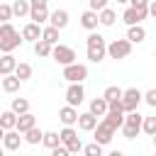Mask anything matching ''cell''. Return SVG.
Returning <instances> with one entry per match:
<instances>
[{"label": "cell", "instance_id": "obj_1", "mask_svg": "<svg viewBox=\"0 0 156 156\" xmlns=\"http://www.w3.org/2000/svg\"><path fill=\"white\" fill-rule=\"evenodd\" d=\"M85 56H88L90 63H100L107 56V44H105L102 34H98V32L88 34V39H85Z\"/></svg>", "mask_w": 156, "mask_h": 156}, {"label": "cell", "instance_id": "obj_2", "mask_svg": "<svg viewBox=\"0 0 156 156\" xmlns=\"http://www.w3.org/2000/svg\"><path fill=\"white\" fill-rule=\"evenodd\" d=\"M22 32H17L10 22H2L0 24V51L2 54H12L20 44H22Z\"/></svg>", "mask_w": 156, "mask_h": 156}, {"label": "cell", "instance_id": "obj_3", "mask_svg": "<svg viewBox=\"0 0 156 156\" xmlns=\"http://www.w3.org/2000/svg\"><path fill=\"white\" fill-rule=\"evenodd\" d=\"M129 54H132V41H129L127 37H124V39H115V41L107 44V56L115 58V61H117V58H127Z\"/></svg>", "mask_w": 156, "mask_h": 156}, {"label": "cell", "instance_id": "obj_4", "mask_svg": "<svg viewBox=\"0 0 156 156\" xmlns=\"http://www.w3.org/2000/svg\"><path fill=\"white\" fill-rule=\"evenodd\" d=\"M63 78L68 80V83H83L85 78H88V66L85 63H68V66H63Z\"/></svg>", "mask_w": 156, "mask_h": 156}, {"label": "cell", "instance_id": "obj_5", "mask_svg": "<svg viewBox=\"0 0 156 156\" xmlns=\"http://www.w3.org/2000/svg\"><path fill=\"white\" fill-rule=\"evenodd\" d=\"M141 100H144V93L139 88H127L122 93V107H124V112H134Z\"/></svg>", "mask_w": 156, "mask_h": 156}, {"label": "cell", "instance_id": "obj_6", "mask_svg": "<svg viewBox=\"0 0 156 156\" xmlns=\"http://www.w3.org/2000/svg\"><path fill=\"white\" fill-rule=\"evenodd\" d=\"M51 58L56 63H61V66H68V63H76V51L71 46H66V44H56L54 51H51Z\"/></svg>", "mask_w": 156, "mask_h": 156}, {"label": "cell", "instance_id": "obj_7", "mask_svg": "<svg viewBox=\"0 0 156 156\" xmlns=\"http://www.w3.org/2000/svg\"><path fill=\"white\" fill-rule=\"evenodd\" d=\"M115 132H117V129H115V127H112L107 119H100V122H98V127L93 129V134H95V141H98V144H102V146L112 141Z\"/></svg>", "mask_w": 156, "mask_h": 156}, {"label": "cell", "instance_id": "obj_8", "mask_svg": "<svg viewBox=\"0 0 156 156\" xmlns=\"http://www.w3.org/2000/svg\"><path fill=\"white\" fill-rule=\"evenodd\" d=\"M83 100H85V88H83V83H68V88H66V105L78 107Z\"/></svg>", "mask_w": 156, "mask_h": 156}, {"label": "cell", "instance_id": "obj_9", "mask_svg": "<svg viewBox=\"0 0 156 156\" xmlns=\"http://www.w3.org/2000/svg\"><path fill=\"white\" fill-rule=\"evenodd\" d=\"M78 107H73V105H63L61 110H58V119H61V124L63 127H73V124H78Z\"/></svg>", "mask_w": 156, "mask_h": 156}, {"label": "cell", "instance_id": "obj_10", "mask_svg": "<svg viewBox=\"0 0 156 156\" xmlns=\"http://www.w3.org/2000/svg\"><path fill=\"white\" fill-rule=\"evenodd\" d=\"M41 29H44L41 24H37V22H29V24H24V27H22V39L34 44V41H39V39H41Z\"/></svg>", "mask_w": 156, "mask_h": 156}, {"label": "cell", "instance_id": "obj_11", "mask_svg": "<svg viewBox=\"0 0 156 156\" xmlns=\"http://www.w3.org/2000/svg\"><path fill=\"white\" fill-rule=\"evenodd\" d=\"M98 24H100V17H98V12H95V10H85V12L80 15V27H83V29L95 32V29H98Z\"/></svg>", "mask_w": 156, "mask_h": 156}, {"label": "cell", "instance_id": "obj_12", "mask_svg": "<svg viewBox=\"0 0 156 156\" xmlns=\"http://www.w3.org/2000/svg\"><path fill=\"white\" fill-rule=\"evenodd\" d=\"M98 122H100V119H98L93 112H80V115H78V129H80V132H93V129L98 127Z\"/></svg>", "mask_w": 156, "mask_h": 156}, {"label": "cell", "instance_id": "obj_13", "mask_svg": "<svg viewBox=\"0 0 156 156\" xmlns=\"http://www.w3.org/2000/svg\"><path fill=\"white\" fill-rule=\"evenodd\" d=\"M22 141H24V136H20V132H17V129H10V132H5V139H2V146H5L7 151H17Z\"/></svg>", "mask_w": 156, "mask_h": 156}, {"label": "cell", "instance_id": "obj_14", "mask_svg": "<svg viewBox=\"0 0 156 156\" xmlns=\"http://www.w3.org/2000/svg\"><path fill=\"white\" fill-rule=\"evenodd\" d=\"M32 127H37V117H34L32 112H24V115L17 117V127H15V129H17L20 134H24V132L32 129Z\"/></svg>", "mask_w": 156, "mask_h": 156}, {"label": "cell", "instance_id": "obj_15", "mask_svg": "<svg viewBox=\"0 0 156 156\" xmlns=\"http://www.w3.org/2000/svg\"><path fill=\"white\" fill-rule=\"evenodd\" d=\"M15 68H17V58L12 54H2L0 56V76H10V73H15Z\"/></svg>", "mask_w": 156, "mask_h": 156}, {"label": "cell", "instance_id": "obj_16", "mask_svg": "<svg viewBox=\"0 0 156 156\" xmlns=\"http://www.w3.org/2000/svg\"><path fill=\"white\" fill-rule=\"evenodd\" d=\"M49 24L56 27V29H63V27L68 24V12H66V10H54V12L49 15Z\"/></svg>", "mask_w": 156, "mask_h": 156}, {"label": "cell", "instance_id": "obj_17", "mask_svg": "<svg viewBox=\"0 0 156 156\" xmlns=\"http://www.w3.org/2000/svg\"><path fill=\"white\" fill-rule=\"evenodd\" d=\"M107 110H110V105H107L105 98H93V100H90V110H88V112H93L95 117H105Z\"/></svg>", "mask_w": 156, "mask_h": 156}, {"label": "cell", "instance_id": "obj_18", "mask_svg": "<svg viewBox=\"0 0 156 156\" xmlns=\"http://www.w3.org/2000/svg\"><path fill=\"white\" fill-rule=\"evenodd\" d=\"M17 112H12V110H2V115H0V127L5 129V132H10V129H15L17 127Z\"/></svg>", "mask_w": 156, "mask_h": 156}, {"label": "cell", "instance_id": "obj_19", "mask_svg": "<svg viewBox=\"0 0 156 156\" xmlns=\"http://www.w3.org/2000/svg\"><path fill=\"white\" fill-rule=\"evenodd\" d=\"M127 39H129L132 44H141V41L146 39V29H144L141 24H132V27L127 29Z\"/></svg>", "mask_w": 156, "mask_h": 156}, {"label": "cell", "instance_id": "obj_20", "mask_svg": "<svg viewBox=\"0 0 156 156\" xmlns=\"http://www.w3.org/2000/svg\"><path fill=\"white\" fill-rule=\"evenodd\" d=\"M122 22H124L127 27H132V24H141L144 20H141V15H139V10H134V7L129 5V7H127V10L122 12Z\"/></svg>", "mask_w": 156, "mask_h": 156}, {"label": "cell", "instance_id": "obj_21", "mask_svg": "<svg viewBox=\"0 0 156 156\" xmlns=\"http://www.w3.org/2000/svg\"><path fill=\"white\" fill-rule=\"evenodd\" d=\"M20 85H22V80H20L15 73L2 76V90H5V93H10V95H12V93H17V90H20Z\"/></svg>", "mask_w": 156, "mask_h": 156}, {"label": "cell", "instance_id": "obj_22", "mask_svg": "<svg viewBox=\"0 0 156 156\" xmlns=\"http://www.w3.org/2000/svg\"><path fill=\"white\" fill-rule=\"evenodd\" d=\"M49 7H32L29 10V20L32 22H37V24H44V22H49Z\"/></svg>", "mask_w": 156, "mask_h": 156}, {"label": "cell", "instance_id": "obj_23", "mask_svg": "<svg viewBox=\"0 0 156 156\" xmlns=\"http://www.w3.org/2000/svg\"><path fill=\"white\" fill-rule=\"evenodd\" d=\"M102 119H107L115 129H122V124H124V112H122V110H107V115H105Z\"/></svg>", "mask_w": 156, "mask_h": 156}, {"label": "cell", "instance_id": "obj_24", "mask_svg": "<svg viewBox=\"0 0 156 156\" xmlns=\"http://www.w3.org/2000/svg\"><path fill=\"white\" fill-rule=\"evenodd\" d=\"M22 136H24V141H27V144L37 146V144H41V139H44V132H41L39 127H32V129H27Z\"/></svg>", "mask_w": 156, "mask_h": 156}, {"label": "cell", "instance_id": "obj_25", "mask_svg": "<svg viewBox=\"0 0 156 156\" xmlns=\"http://www.w3.org/2000/svg\"><path fill=\"white\" fill-rule=\"evenodd\" d=\"M29 10H32V5H29V0H15L12 2V12H15V17H27L29 15Z\"/></svg>", "mask_w": 156, "mask_h": 156}, {"label": "cell", "instance_id": "obj_26", "mask_svg": "<svg viewBox=\"0 0 156 156\" xmlns=\"http://www.w3.org/2000/svg\"><path fill=\"white\" fill-rule=\"evenodd\" d=\"M58 32H61V29H56V27L46 24V27L41 29V39H44V41H49L51 46H56V44H58Z\"/></svg>", "mask_w": 156, "mask_h": 156}, {"label": "cell", "instance_id": "obj_27", "mask_svg": "<svg viewBox=\"0 0 156 156\" xmlns=\"http://www.w3.org/2000/svg\"><path fill=\"white\" fill-rule=\"evenodd\" d=\"M98 17H100V24H102V27H112V24H115V20H117V15H115V10H112V7L100 10V12H98Z\"/></svg>", "mask_w": 156, "mask_h": 156}, {"label": "cell", "instance_id": "obj_28", "mask_svg": "<svg viewBox=\"0 0 156 156\" xmlns=\"http://www.w3.org/2000/svg\"><path fill=\"white\" fill-rule=\"evenodd\" d=\"M141 122H144V117L139 115V110H134V112H124V124H127V127L141 129Z\"/></svg>", "mask_w": 156, "mask_h": 156}, {"label": "cell", "instance_id": "obj_29", "mask_svg": "<svg viewBox=\"0 0 156 156\" xmlns=\"http://www.w3.org/2000/svg\"><path fill=\"white\" fill-rule=\"evenodd\" d=\"M51 51H54V46H51L49 41H44V39H39V41H34V54H37V56H41V58H46V56H51Z\"/></svg>", "mask_w": 156, "mask_h": 156}, {"label": "cell", "instance_id": "obj_30", "mask_svg": "<svg viewBox=\"0 0 156 156\" xmlns=\"http://www.w3.org/2000/svg\"><path fill=\"white\" fill-rule=\"evenodd\" d=\"M10 110L17 112V115H24V112H29V100H27V98H12Z\"/></svg>", "mask_w": 156, "mask_h": 156}, {"label": "cell", "instance_id": "obj_31", "mask_svg": "<svg viewBox=\"0 0 156 156\" xmlns=\"http://www.w3.org/2000/svg\"><path fill=\"white\" fill-rule=\"evenodd\" d=\"M41 144H44L46 149H56V146H61V136H58V132H44Z\"/></svg>", "mask_w": 156, "mask_h": 156}, {"label": "cell", "instance_id": "obj_32", "mask_svg": "<svg viewBox=\"0 0 156 156\" xmlns=\"http://www.w3.org/2000/svg\"><path fill=\"white\" fill-rule=\"evenodd\" d=\"M15 76H17L22 83H24V80H29V78H32V66H29V63H24V61H20V63H17V68H15Z\"/></svg>", "mask_w": 156, "mask_h": 156}, {"label": "cell", "instance_id": "obj_33", "mask_svg": "<svg viewBox=\"0 0 156 156\" xmlns=\"http://www.w3.org/2000/svg\"><path fill=\"white\" fill-rule=\"evenodd\" d=\"M122 88H117V85H107L105 88V93H102V98L107 100V102H112V100H122Z\"/></svg>", "mask_w": 156, "mask_h": 156}, {"label": "cell", "instance_id": "obj_34", "mask_svg": "<svg viewBox=\"0 0 156 156\" xmlns=\"http://www.w3.org/2000/svg\"><path fill=\"white\" fill-rule=\"evenodd\" d=\"M58 136H61V144H68V141L78 139V132H76L73 127H63V129L58 132Z\"/></svg>", "mask_w": 156, "mask_h": 156}, {"label": "cell", "instance_id": "obj_35", "mask_svg": "<svg viewBox=\"0 0 156 156\" xmlns=\"http://www.w3.org/2000/svg\"><path fill=\"white\" fill-rule=\"evenodd\" d=\"M83 156H102V144H98V141L85 144L83 146Z\"/></svg>", "mask_w": 156, "mask_h": 156}, {"label": "cell", "instance_id": "obj_36", "mask_svg": "<svg viewBox=\"0 0 156 156\" xmlns=\"http://www.w3.org/2000/svg\"><path fill=\"white\" fill-rule=\"evenodd\" d=\"M141 132H146L149 136H154V134H156V117H144V122H141Z\"/></svg>", "mask_w": 156, "mask_h": 156}, {"label": "cell", "instance_id": "obj_37", "mask_svg": "<svg viewBox=\"0 0 156 156\" xmlns=\"http://www.w3.org/2000/svg\"><path fill=\"white\" fill-rule=\"evenodd\" d=\"M15 17V12H12V5H7V2H0V24L2 22H10Z\"/></svg>", "mask_w": 156, "mask_h": 156}, {"label": "cell", "instance_id": "obj_38", "mask_svg": "<svg viewBox=\"0 0 156 156\" xmlns=\"http://www.w3.org/2000/svg\"><path fill=\"white\" fill-rule=\"evenodd\" d=\"M68 151H71V156H76V154H80L83 151V144H80V139H73V141H68V144H63Z\"/></svg>", "mask_w": 156, "mask_h": 156}, {"label": "cell", "instance_id": "obj_39", "mask_svg": "<svg viewBox=\"0 0 156 156\" xmlns=\"http://www.w3.org/2000/svg\"><path fill=\"white\" fill-rule=\"evenodd\" d=\"M144 102H146L149 107H156V88H151V90L144 93Z\"/></svg>", "mask_w": 156, "mask_h": 156}, {"label": "cell", "instance_id": "obj_40", "mask_svg": "<svg viewBox=\"0 0 156 156\" xmlns=\"http://www.w3.org/2000/svg\"><path fill=\"white\" fill-rule=\"evenodd\" d=\"M88 10H95V12H100V10H105L107 7V0H88Z\"/></svg>", "mask_w": 156, "mask_h": 156}, {"label": "cell", "instance_id": "obj_41", "mask_svg": "<svg viewBox=\"0 0 156 156\" xmlns=\"http://www.w3.org/2000/svg\"><path fill=\"white\" fill-rule=\"evenodd\" d=\"M149 2H151V0H129V5H132L134 10H149Z\"/></svg>", "mask_w": 156, "mask_h": 156}, {"label": "cell", "instance_id": "obj_42", "mask_svg": "<svg viewBox=\"0 0 156 156\" xmlns=\"http://www.w3.org/2000/svg\"><path fill=\"white\" fill-rule=\"evenodd\" d=\"M51 156H71V151L61 144V146H56V149H51Z\"/></svg>", "mask_w": 156, "mask_h": 156}, {"label": "cell", "instance_id": "obj_43", "mask_svg": "<svg viewBox=\"0 0 156 156\" xmlns=\"http://www.w3.org/2000/svg\"><path fill=\"white\" fill-rule=\"evenodd\" d=\"M32 7H49V0H29Z\"/></svg>", "mask_w": 156, "mask_h": 156}, {"label": "cell", "instance_id": "obj_44", "mask_svg": "<svg viewBox=\"0 0 156 156\" xmlns=\"http://www.w3.org/2000/svg\"><path fill=\"white\" fill-rule=\"evenodd\" d=\"M149 17H154V20H156V0H151V2H149Z\"/></svg>", "mask_w": 156, "mask_h": 156}, {"label": "cell", "instance_id": "obj_45", "mask_svg": "<svg viewBox=\"0 0 156 156\" xmlns=\"http://www.w3.org/2000/svg\"><path fill=\"white\" fill-rule=\"evenodd\" d=\"M107 156H124V154H122V151H119V149H115V151H110V154H107Z\"/></svg>", "mask_w": 156, "mask_h": 156}, {"label": "cell", "instance_id": "obj_46", "mask_svg": "<svg viewBox=\"0 0 156 156\" xmlns=\"http://www.w3.org/2000/svg\"><path fill=\"white\" fill-rule=\"evenodd\" d=\"M2 139H5V129L0 127V144H2Z\"/></svg>", "mask_w": 156, "mask_h": 156}, {"label": "cell", "instance_id": "obj_47", "mask_svg": "<svg viewBox=\"0 0 156 156\" xmlns=\"http://www.w3.org/2000/svg\"><path fill=\"white\" fill-rule=\"evenodd\" d=\"M0 156H5V146H0Z\"/></svg>", "mask_w": 156, "mask_h": 156}, {"label": "cell", "instance_id": "obj_48", "mask_svg": "<svg viewBox=\"0 0 156 156\" xmlns=\"http://www.w3.org/2000/svg\"><path fill=\"white\" fill-rule=\"evenodd\" d=\"M117 2H129V0H117Z\"/></svg>", "mask_w": 156, "mask_h": 156}, {"label": "cell", "instance_id": "obj_49", "mask_svg": "<svg viewBox=\"0 0 156 156\" xmlns=\"http://www.w3.org/2000/svg\"><path fill=\"white\" fill-rule=\"evenodd\" d=\"M154 146H156V134H154Z\"/></svg>", "mask_w": 156, "mask_h": 156}, {"label": "cell", "instance_id": "obj_50", "mask_svg": "<svg viewBox=\"0 0 156 156\" xmlns=\"http://www.w3.org/2000/svg\"><path fill=\"white\" fill-rule=\"evenodd\" d=\"M154 56H156V49H154Z\"/></svg>", "mask_w": 156, "mask_h": 156}, {"label": "cell", "instance_id": "obj_51", "mask_svg": "<svg viewBox=\"0 0 156 156\" xmlns=\"http://www.w3.org/2000/svg\"><path fill=\"white\" fill-rule=\"evenodd\" d=\"M154 156H156V151H154Z\"/></svg>", "mask_w": 156, "mask_h": 156}, {"label": "cell", "instance_id": "obj_52", "mask_svg": "<svg viewBox=\"0 0 156 156\" xmlns=\"http://www.w3.org/2000/svg\"><path fill=\"white\" fill-rule=\"evenodd\" d=\"M0 115H2V110H0Z\"/></svg>", "mask_w": 156, "mask_h": 156}]
</instances>
